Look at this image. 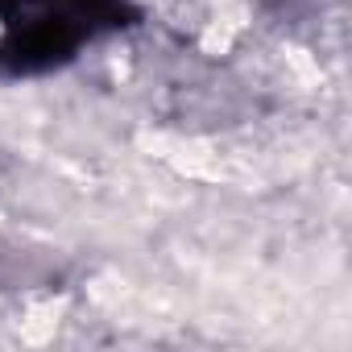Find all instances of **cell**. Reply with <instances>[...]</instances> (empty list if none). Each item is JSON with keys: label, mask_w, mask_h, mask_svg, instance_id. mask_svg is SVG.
<instances>
[{"label": "cell", "mask_w": 352, "mask_h": 352, "mask_svg": "<svg viewBox=\"0 0 352 352\" xmlns=\"http://www.w3.org/2000/svg\"><path fill=\"white\" fill-rule=\"evenodd\" d=\"M0 34H5V21H0Z\"/></svg>", "instance_id": "1"}]
</instances>
